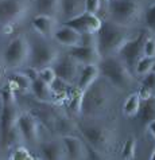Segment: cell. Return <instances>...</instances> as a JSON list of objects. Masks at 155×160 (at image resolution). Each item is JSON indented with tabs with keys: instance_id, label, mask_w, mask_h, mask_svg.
<instances>
[{
	"instance_id": "6da1fadb",
	"label": "cell",
	"mask_w": 155,
	"mask_h": 160,
	"mask_svg": "<svg viewBox=\"0 0 155 160\" xmlns=\"http://www.w3.org/2000/svg\"><path fill=\"white\" fill-rule=\"evenodd\" d=\"M113 92H117V89L100 75V78L86 92H84L81 114L88 118L105 117L112 106Z\"/></svg>"
},
{
	"instance_id": "7a4b0ae2",
	"label": "cell",
	"mask_w": 155,
	"mask_h": 160,
	"mask_svg": "<svg viewBox=\"0 0 155 160\" xmlns=\"http://www.w3.org/2000/svg\"><path fill=\"white\" fill-rule=\"evenodd\" d=\"M142 28H128L115 23V22L105 19L103 26L97 32V48L101 58L111 55H117L120 48L131 38H134Z\"/></svg>"
},
{
	"instance_id": "3957f363",
	"label": "cell",
	"mask_w": 155,
	"mask_h": 160,
	"mask_svg": "<svg viewBox=\"0 0 155 160\" xmlns=\"http://www.w3.org/2000/svg\"><path fill=\"white\" fill-rule=\"evenodd\" d=\"M147 6L142 0H108L107 19L128 28L144 27V14Z\"/></svg>"
},
{
	"instance_id": "277c9868",
	"label": "cell",
	"mask_w": 155,
	"mask_h": 160,
	"mask_svg": "<svg viewBox=\"0 0 155 160\" xmlns=\"http://www.w3.org/2000/svg\"><path fill=\"white\" fill-rule=\"evenodd\" d=\"M100 75L105 78L112 86L120 92H136L134 88H139L136 75L128 69V66L117 55L101 58L99 62Z\"/></svg>"
},
{
	"instance_id": "5b68a950",
	"label": "cell",
	"mask_w": 155,
	"mask_h": 160,
	"mask_svg": "<svg viewBox=\"0 0 155 160\" xmlns=\"http://www.w3.org/2000/svg\"><path fill=\"white\" fill-rule=\"evenodd\" d=\"M2 100H3V109H2V118H0V133H2V145L4 148L11 147L15 143L18 137H22L19 129L16 127V121L19 117L15 104V92L10 85H7L2 90Z\"/></svg>"
},
{
	"instance_id": "8992f818",
	"label": "cell",
	"mask_w": 155,
	"mask_h": 160,
	"mask_svg": "<svg viewBox=\"0 0 155 160\" xmlns=\"http://www.w3.org/2000/svg\"><path fill=\"white\" fill-rule=\"evenodd\" d=\"M78 129L96 152L107 153L113 148L115 132L111 128L100 124H80Z\"/></svg>"
},
{
	"instance_id": "52a82bcc",
	"label": "cell",
	"mask_w": 155,
	"mask_h": 160,
	"mask_svg": "<svg viewBox=\"0 0 155 160\" xmlns=\"http://www.w3.org/2000/svg\"><path fill=\"white\" fill-rule=\"evenodd\" d=\"M30 58L28 65L34 69H42L47 66H53L59 58V51L54 44L50 42V39H46L38 35L37 39L30 41Z\"/></svg>"
},
{
	"instance_id": "ba28073f",
	"label": "cell",
	"mask_w": 155,
	"mask_h": 160,
	"mask_svg": "<svg viewBox=\"0 0 155 160\" xmlns=\"http://www.w3.org/2000/svg\"><path fill=\"white\" fill-rule=\"evenodd\" d=\"M30 41L24 35H18L4 48L3 58L8 68H20L28 63L30 58Z\"/></svg>"
},
{
	"instance_id": "9c48e42d",
	"label": "cell",
	"mask_w": 155,
	"mask_h": 160,
	"mask_svg": "<svg viewBox=\"0 0 155 160\" xmlns=\"http://www.w3.org/2000/svg\"><path fill=\"white\" fill-rule=\"evenodd\" d=\"M148 30L147 28H142L134 38H131L124 46L120 48V51L117 52V57L120 58L124 63L128 66V69L134 73L135 66L139 62V59L143 55V44L144 41L148 35Z\"/></svg>"
},
{
	"instance_id": "30bf717a",
	"label": "cell",
	"mask_w": 155,
	"mask_h": 160,
	"mask_svg": "<svg viewBox=\"0 0 155 160\" xmlns=\"http://www.w3.org/2000/svg\"><path fill=\"white\" fill-rule=\"evenodd\" d=\"M27 11L28 7L24 0H0V26L11 27L23 20Z\"/></svg>"
},
{
	"instance_id": "8fae6325",
	"label": "cell",
	"mask_w": 155,
	"mask_h": 160,
	"mask_svg": "<svg viewBox=\"0 0 155 160\" xmlns=\"http://www.w3.org/2000/svg\"><path fill=\"white\" fill-rule=\"evenodd\" d=\"M80 66L81 65L74 61L72 57L66 52L64 55H59L58 61L53 65V68L55 70L58 79H61L62 82L68 83L70 86H74L77 83L80 70H81Z\"/></svg>"
},
{
	"instance_id": "7c38bea8",
	"label": "cell",
	"mask_w": 155,
	"mask_h": 160,
	"mask_svg": "<svg viewBox=\"0 0 155 160\" xmlns=\"http://www.w3.org/2000/svg\"><path fill=\"white\" fill-rule=\"evenodd\" d=\"M62 24L77 30L80 34H97L103 26V19L96 14L84 12V14L73 18V19L62 22Z\"/></svg>"
},
{
	"instance_id": "4fadbf2b",
	"label": "cell",
	"mask_w": 155,
	"mask_h": 160,
	"mask_svg": "<svg viewBox=\"0 0 155 160\" xmlns=\"http://www.w3.org/2000/svg\"><path fill=\"white\" fill-rule=\"evenodd\" d=\"M16 127L19 129L22 139L28 143H37L39 139V125L38 121L30 113H20L16 121Z\"/></svg>"
},
{
	"instance_id": "5bb4252c",
	"label": "cell",
	"mask_w": 155,
	"mask_h": 160,
	"mask_svg": "<svg viewBox=\"0 0 155 160\" xmlns=\"http://www.w3.org/2000/svg\"><path fill=\"white\" fill-rule=\"evenodd\" d=\"M68 54L76 62H78L81 66L99 63V62L101 61V55L99 52L97 46H86V44H81V46H77V47H70Z\"/></svg>"
},
{
	"instance_id": "9a60e30c",
	"label": "cell",
	"mask_w": 155,
	"mask_h": 160,
	"mask_svg": "<svg viewBox=\"0 0 155 160\" xmlns=\"http://www.w3.org/2000/svg\"><path fill=\"white\" fill-rule=\"evenodd\" d=\"M62 143L65 147L66 160H85L88 156V151L85 143L77 136L73 135H64Z\"/></svg>"
},
{
	"instance_id": "2e32d148",
	"label": "cell",
	"mask_w": 155,
	"mask_h": 160,
	"mask_svg": "<svg viewBox=\"0 0 155 160\" xmlns=\"http://www.w3.org/2000/svg\"><path fill=\"white\" fill-rule=\"evenodd\" d=\"M31 26H33L34 31L38 35L46 38V39H53L54 37V32L58 28V24H57V18L50 16V15H35L33 19H31Z\"/></svg>"
},
{
	"instance_id": "e0dca14e",
	"label": "cell",
	"mask_w": 155,
	"mask_h": 160,
	"mask_svg": "<svg viewBox=\"0 0 155 160\" xmlns=\"http://www.w3.org/2000/svg\"><path fill=\"white\" fill-rule=\"evenodd\" d=\"M53 39L61 44V46H65V47H77V46H81L82 43V34H80L77 30H74L69 26H65V24H61L57 31L54 32V37Z\"/></svg>"
},
{
	"instance_id": "ac0fdd59",
	"label": "cell",
	"mask_w": 155,
	"mask_h": 160,
	"mask_svg": "<svg viewBox=\"0 0 155 160\" xmlns=\"http://www.w3.org/2000/svg\"><path fill=\"white\" fill-rule=\"evenodd\" d=\"M100 78V68L99 63H92V65H84L81 66L80 70V75L77 79V83L74 86H77L80 90L86 92L97 79Z\"/></svg>"
},
{
	"instance_id": "d6986e66",
	"label": "cell",
	"mask_w": 155,
	"mask_h": 160,
	"mask_svg": "<svg viewBox=\"0 0 155 160\" xmlns=\"http://www.w3.org/2000/svg\"><path fill=\"white\" fill-rule=\"evenodd\" d=\"M41 156L43 160H66V152L62 140H50L41 144Z\"/></svg>"
},
{
	"instance_id": "ffe728a7",
	"label": "cell",
	"mask_w": 155,
	"mask_h": 160,
	"mask_svg": "<svg viewBox=\"0 0 155 160\" xmlns=\"http://www.w3.org/2000/svg\"><path fill=\"white\" fill-rule=\"evenodd\" d=\"M31 93L35 96V98L45 104H54V92L53 86L42 81L39 77L33 79V86H31Z\"/></svg>"
},
{
	"instance_id": "44dd1931",
	"label": "cell",
	"mask_w": 155,
	"mask_h": 160,
	"mask_svg": "<svg viewBox=\"0 0 155 160\" xmlns=\"http://www.w3.org/2000/svg\"><path fill=\"white\" fill-rule=\"evenodd\" d=\"M85 12V0H61L59 16L62 22L73 19Z\"/></svg>"
},
{
	"instance_id": "7402d4cb",
	"label": "cell",
	"mask_w": 155,
	"mask_h": 160,
	"mask_svg": "<svg viewBox=\"0 0 155 160\" xmlns=\"http://www.w3.org/2000/svg\"><path fill=\"white\" fill-rule=\"evenodd\" d=\"M142 100L138 94V92H131L123 101L121 112L126 118H135L138 117L139 110H140Z\"/></svg>"
},
{
	"instance_id": "603a6c76",
	"label": "cell",
	"mask_w": 155,
	"mask_h": 160,
	"mask_svg": "<svg viewBox=\"0 0 155 160\" xmlns=\"http://www.w3.org/2000/svg\"><path fill=\"white\" fill-rule=\"evenodd\" d=\"M34 6L38 15H50L54 18L59 16L61 0H34Z\"/></svg>"
},
{
	"instance_id": "cb8c5ba5",
	"label": "cell",
	"mask_w": 155,
	"mask_h": 160,
	"mask_svg": "<svg viewBox=\"0 0 155 160\" xmlns=\"http://www.w3.org/2000/svg\"><path fill=\"white\" fill-rule=\"evenodd\" d=\"M8 85L14 89V92L27 93V92H31L33 79H31L26 73H15L10 77Z\"/></svg>"
},
{
	"instance_id": "d4e9b609",
	"label": "cell",
	"mask_w": 155,
	"mask_h": 160,
	"mask_svg": "<svg viewBox=\"0 0 155 160\" xmlns=\"http://www.w3.org/2000/svg\"><path fill=\"white\" fill-rule=\"evenodd\" d=\"M138 117L140 120V122L144 124V127L147 125L148 122L154 121L155 120V97H151V98H148V100L142 101Z\"/></svg>"
},
{
	"instance_id": "484cf974",
	"label": "cell",
	"mask_w": 155,
	"mask_h": 160,
	"mask_svg": "<svg viewBox=\"0 0 155 160\" xmlns=\"http://www.w3.org/2000/svg\"><path fill=\"white\" fill-rule=\"evenodd\" d=\"M82 97H84V92L80 90L77 86H73V90L68 98V106L70 112L77 114V116L81 114L82 110Z\"/></svg>"
},
{
	"instance_id": "4316f807",
	"label": "cell",
	"mask_w": 155,
	"mask_h": 160,
	"mask_svg": "<svg viewBox=\"0 0 155 160\" xmlns=\"http://www.w3.org/2000/svg\"><path fill=\"white\" fill-rule=\"evenodd\" d=\"M154 65H155V58H151V57H142L135 66L134 74L136 75V78L140 79L142 77H144L146 74L152 72Z\"/></svg>"
},
{
	"instance_id": "83f0119b",
	"label": "cell",
	"mask_w": 155,
	"mask_h": 160,
	"mask_svg": "<svg viewBox=\"0 0 155 160\" xmlns=\"http://www.w3.org/2000/svg\"><path fill=\"white\" fill-rule=\"evenodd\" d=\"M136 139L134 136H130L128 139L124 141L120 149V158L123 160H135V155H136Z\"/></svg>"
},
{
	"instance_id": "f1b7e54d",
	"label": "cell",
	"mask_w": 155,
	"mask_h": 160,
	"mask_svg": "<svg viewBox=\"0 0 155 160\" xmlns=\"http://www.w3.org/2000/svg\"><path fill=\"white\" fill-rule=\"evenodd\" d=\"M38 77L42 79V81H45L46 83H49V85H53L57 79H58V77H57V73L53 66H47V68H42L38 70Z\"/></svg>"
},
{
	"instance_id": "f546056e",
	"label": "cell",
	"mask_w": 155,
	"mask_h": 160,
	"mask_svg": "<svg viewBox=\"0 0 155 160\" xmlns=\"http://www.w3.org/2000/svg\"><path fill=\"white\" fill-rule=\"evenodd\" d=\"M144 28L148 30V32L155 35V6L147 7L144 14Z\"/></svg>"
},
{
	"instance_id": "4dcf8cb0",
	"label": "cell",
	"mask_w": 155,
	"mask_h": 160,
	"mask_svg": "<svg viewBox=\"0 0 155 160\" xmlns=\"http://www.w3.org/2000/svg\"><path fill=\"white\" fill-rule=\"evenodd\" d=\"M143 55L144 57H151L155 58V35H152L150 32L147 35L143 44Z\"/></svg>"
},
{
	"instance_id": "1f68e13d",
	"label": "cell",
	"mask_w": 155,
	"mask_h": 160,
	"mask_svg": "<svg viewBox=\"0 0 155 160\" xmlns=\"http://www.w3.org/2000/svg\"><path fill=\"white\" fill-rule=\"evenodd\" d=\"M10 160H34V158L26 147H16Z\"/></svg>"
},
{
	"instance_id": "d6a6232c",
	"label": "cell",
	"mask_w": 155,
	"mask_h": 160,
	"mask_svg": "<svg viewBox=\"0 0 155 160\" xmlns=\"http://www.w3.org/2000/svg\"><path fill=\"white\" fill-rule=\"evenodd\" d=\"M139 82L142 83V85L147 86L150 90L152 92V94H154V97H155V72H150L148 74H146L144 77L140 78Z\"/></svg>"
},
{
	"instance_id": "836d02e7",
	"label": "cell",
	"mask_w": 155,
	"mask_h": 160,
	"mask_svg": "<svg viewBox=\"0 0 155 160\" xmlns=\"http://www.w3.org/2000/svg\"><path fill=\"white\" fill-rule=\"evenodd\" d=\"M101 10V0H85V12L90 14H99Z\"/></svg>"
},
{
	"instance_id": "e575fe53",
	"label": "cell",
	"mask_w": 155,
	"mask_h": 160,
	"mask_svg": "<svg viewBox=\"0 0 155 160\" xmlns=\"http://www.w3.org/2000/svg\"><path fill=\"white\" fill-rule=\"evenodd\" d=\"M138 94L140 97V100L142 101H144V100H148V98H151V97H154L152 94V92L150 90V89L147 86H144V85H142V83L139 82V88H138Z\"/></svg>"
},
{
	"instance_id": "d590c367",
	"label": "cell",
	"mask_w": 155,
	"mask_h": 160,
	"mask_svg": "<svg viewBox=\"0 0 155 160\" xmlns=\"http://www.w3.org/2000/svg\"><path fill=\"white\" fill-rule=\"evenodd\" d=\"M146 131H147V133L151 136V139L154 140V143H155V120L146 125Z\"/></svg>"
},
{
	"instance_id": "8d00e7d4",
	"label": "cell",
	"mask_w": 155,
	"mask_h": 160,
	"mask_svg": "<svg viewBox=\"0 0 155 160\" xmlns=\"http://www.w3.org/2000/svg\"><path fill=\"white\" fill-rule=\"evenodd\" d=\"M147 7H151V6H155V0H142Z\"/></svg>"
},
{
	"instance_id": "74e56055",
	"label": "cell",
	"mask_w": 155,
	"mask_h": 160,
	"mask_svg": "<svg viewBox=\"0 0 155 160\" xmlns=\"http://www.w3.org/2000/svg\"><path fill=\"white\" fill-rule=\"evenodd\" d=\"M148 160H155V148H154V151L151 152V155H150V159Z\"/></svg>"
},
{
	"instance_id": "f35d334b",
	"label": "cell",
	"mask_w": 155,
	"mask_h": 160,
	"mask_svg": "<svg viewBox=\"0 0 155 160\" xmlns=\"http://www.w3.org/2000/svg\"><path fill=\"white\" fill-rule=\"evenodd\" d=\"M152 72H155V65H154V68H152Z\"/></svg>"
},
{
	"instance_id": "ab89813d",
	"label": "cell",
	"mask_w": 155,
	"mask_h": 160,
	"mask_svg": "<svg viewBox=\"0 0 155 160\" xmlns=\"http://www.w3.org/2000/svg\"><path fill=\"white\" fill-rule=\"evenodd\" d=\"M0 160H2V156H0Z\"/></svg>"
}]
</instances>
